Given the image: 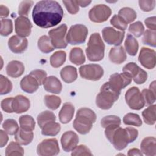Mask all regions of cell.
Returning <instances> with one entry per match:
<instances>
[{
  "instance_id": "cell-1",
  "label": "cell",
  "mask_w": 156,
  "mask_h": 156,
  "mask_svg": "<svg viewBox=\"0 0 156 156\" xmlns=\"http://www.w3.org/2000/svg\"><path fill=\"white\" fill-rule=\"evenodd\" d=\"M63 16V10L55 1H38L32 10L34 23L41 28H49L59 24Z\"/></svg>"
},
{
  "instance_id": "cell-2",
  "label": "cell",
  "mask_w": 156,
  "mask_h": 156,
  "mask_svg": "<svg viewBox=\"0 0 156 156\" xmlns=\"http://www.w3.org/2000/svg\"><path fill=\"white\" fill-rule=\"evenodd\" d=\"M105 129L106 138L118 151L124 149L129 143L133 142L138 135V130L133 127H127L123 129L119 126L114 125Z\"/></svg>"
},
{
  "instance_id": "cell-3",
  "label": "cell",
  "mask_w": 156,
  "mask_h": 156,
  "mask_svg": "<svg viewBox=\"0 0 156 156\" xmlns=\"http://www.w3.org/2000/svg\"><path fill=\"white\" fill-rule=\"evenodd\" d=\"M96 120V115L91 109L85 107L81 108L77 112L73 126L77 132L85 135L91 130L93 124L95 122Z\"/></svg>"
},
{
  "instance_id": "cell-4",
  "label": "cell",
  "mask_w": 156,
  "mask_h": 156,
  "mask_svg": "<svg viewBox=\"0 0 156 156\" xmlns=\"http://www.w3.org/2000/svg\"><path fill=\"white\" fill-rule=\"evenodd\" d=\"M120 93L113 89L108 82H105L102 85L100 93L96 96V105L102 110L110 109L118 99Z\"/></svg>"
},
{
  "instance_id": "cell-5",
  "label": "cell",
  "mask_w": 156,
  "mask_h": 156,
  "mask_svg": "<svg viewBox=\"0 0 156 156\" xmlns=\"http://www.w3.org/2000/svg\"><path fill=\"white\" fill-rule=\"evenodd\" d=\"M105 45L99 33L91 35L85 52L88 59L92 62L101 60L104 57Z\"/></svg>"
},
{
  "instance_id": "cell-6",
  "label": "cell",
  "mask_w": 156,
  "mask_h": 156,
  "mask_svg": "<svg viewBox=\"0 0 156 156\" xmlns=\"http://www.w3.org/2000/svg\"><path fill=\"white\" fill-rule=\"evenodd\" d=\"M88 29L83 24H75L71 26L66 37V41L71 45L83 43L88 35Z\"/></svg>"
},
{
  "instance_id": "cell-7",
  "label": "cell",
  "mask_w": 156,
  "mask_h": 156,
  "mask_svg": "<svg viewBox=\"0 0 156 156\" xmlns=\"http://www.w3.org/2000/svg\"><path fill=\"white\" fill-rule=\"evenodd\" d=\"M125 100L128 106L133 110H139L145 105L143 95L136 87L128 89L125 94Z\"/></svg>"
},
{
  "instance_id": "cell-8",
  "label": "cell",
  "mask_w": 156,
  "mask_h": 156,
  "mask_svg": "<svg viewBox=\"0 0 156 156\" xmlns=\"http://www.w3.org/2000/svg\"><path fill=\"white\" fill-rule=\"evenodd\" d=\"M66 31L67 26L65 24H63L48 32L51 43L55 48L63 49L67 46V42L65 40Z\"/></svg>"
},
{
  "instance_id": "cell-9",
  "label": "cell",
  "mask_w": 156,
  "mask_h": 156,
  "mask_svg": "<svg viewBox=\"0 0 156 156\" xmlns=\"http://www.w3.org/2000/svg\"><path fill=\"white\" fill-rule=\"evenodd\" d=\"M122 73L133 79V81L137 84L144 83L147 79V73L134 62H130L126 64L123 67Z\"/></svg>"
},
{
  "instance_id": "cell-10",
  "label": "cell",
  "mask_w": 156,
  "mask_h": 156,
  "mask_svg": "<svg viewBox=\"0 0 156 156\" xmlns=\"http://www.w3.org/2000/svg\"><path fill=\"white\" fill-rule=\"evenodd\" d=\"M79 71L82 78L93 81L101 79L104 75L102 67L98 64H88L81 66Z\"/></svg>"
},
{
  "instance_id": "cell-11",
  "label": "cell",
  "mask_w": 156,
  "mask_h": 156,
  "mask_svg": "<svg viewBox=\"0 0 156 156\" xmlns=\"http://www.w3.org/2000/svg\"><path fill=\"white\" fill-rule=\"evenodd\" d=\"M38 155L40 156H53L60 152L59 146L57 139L49 138L43 140L37 147Z\"/></svg>"
},
{
  "instance_id": "cell-12",
  "label": "cell",
  "mask_w": 156,
  "mask_h": 156,
  "mask_svg": "<svg viewBox=\"0 0 156 156\" xmlns=\"http://www.w3.org/2000/svg\"><path fill=\"white\" fill-rule=\"evenodd\" d=\"M111 14L112 10L108 6L105 4H98L90 9L88 16L91 21L101 23L106 21Z\"/></svg>"
},
{
  "instance_id": "cell-13",
  "label": "cell",
  "mask_w": 156,
  "mask_h": 156,
  "mask_svg": "<svg viewBox=\"0 0 156 156\" xmlns=\"http://www.w3.org/2000/svg\"><path fill=\"white\" fill-rule=\"evenodd\" d=\"M102 37L104 41L110 45H120L124 37V31H118L112 27H104L102 30Z\"/></svg>"
},
{
  "instance_id": "cell-14",
  "label": "cell",
  "mask_w": 156,
  "mask_h": 156,
  "mask_svg": "<svg viewBox=\"0 0 156 156\" xmlns=\"http://www.w3.org/2000/svg\"><path fill=\"white\" fill-rule=\"evenodd\" d=\"M155 54L154 50L143 47L139 54L138 61L143 67L149 69H153L156 63Z\"/></svg>"
},
{
  "instance_id": "cell-15",
  "label": "cell",
  "mask_w": 156,
  "mask_h": 156,
  "mask_svg": "<svg viewBox=\"0 0 156 156\" xmlns=\"http://www.w3.org/2000/svg\"><path fill=\"white\" fill-rule=\"evenodd\" d=\"M132 81V78L126 74L114 73L112 74L108 82L110 87L115 90L121 92V90L129 85Z\"/></svg>"
},
{
  "instance_id": "cell-16",
  "label": "cell",
  "mask_w": 156,
  "mask_h": 156,
  "mask_svg": "<svg viewBox=\"0 0 156 156\" xmlns=\"http://www.w3.org/2000/svg\"><path fill=\"white\" fill-rule=\"evenodd\" d=\"M32 27V23L27 17L20 16L15 21V32L17 35L25 38L30 35Z\"/></svg>"
},
{
  "instance_id": "cell-17",
  "label": "cell",
  "mask_w": 156,
  "mask_h": 156,
  "mask_svg": "<svg viewBox=\"0 0 156 156\" xmlns=\"http://www.w3.org/2000/svg\"><path fill=\"white\" fill-rule=\"evenodd\" d=\"M79 143V136L73 131L65 132L61 137L62 149L65 152L72 151Z\"/></svg>"
},
{
  "instance_id": "cell-18",
  "label": "cell",
  "mask_w": 156,
  "mask_h": 156,
  "mask_svg": "<svg viewBox=\"0 0 156 156\" xmlns=\"http://www.w3.org/2000/svg\"><path fill=\"white\" fill-rule=\"evenodd\" d=\"M8 46L12 52L15 54L23 53L27 49L28 40L26 38L18 35H13L8 41Z\"/></svg>"
},
{
  "instance_id": "cell-19",
  "label": "cell",
  "mask_w": 156,
  "mask_h": 156,
  "mask_svg": "<svg viewBox=\"0 0 156 156\" xmlns=\"http://www.w3.org/2000/svg\"><path fill=\"white\" fill-rule=\"evenodd\" d=\"M30 106L29 99L23 95H17L13 98V110L16 113H22L27 111Z\"/></svg>"
},
{
  "instance_id": "cell-20",
  "label": "cell",
  "mask_w": 156,
  "mask_h": 156,
  "mask_svg": "<svg viewBox=\"0 0 156 156\" xmlns=\"http://www.w3.org/2000/svg\"><path fill=\"white\" fill-rule=\"evenodd\" d=\"M141 151L147 156H155L156 155V139L154 136L144 138L140 145Z\"/></svg>"
},
{
  "instance_id": "cell-21",
  "label": "cell",
  "mask_w": 156,
  "mask_h": 156,
  "mask_svg": "<svg viewBox=\"0 0 156 156\" xmlns=\"http://www.w3.org/2000/svg\"><path fill=\"white\" fill-rule=\"evenodd\" d=\"M43 87L46 91L54 94H59L62 90V83L58 78L53 76L46 77L43 83Z\"/></svg>"
},
{
  "instance_id": "cell-22",
  "label": "cell",
  "mask_w": 156,
  "mask_h": 156,
  "mask_svg": "<svg viewBox=\"0 0 156 156\" xmlns=\"http://www.w3.org/2000/svg\"><path fill=\"white\" fill-rule=\"evenodd\" d=\"M25 68L23 63L18 60L10 62L6 66V73L7 75L13 78L21 76L24 72Z\"/></svg>"
},
{
  "instance_id": "cell-23",
  "label": "cell",
  "mask_w": 156,
  "mask_h": 156,
  "mask_svg": "<svg viewBox=\"0 0 156 156\" xmlns=\"http://www.w3.org/2000/svg\"><path fill=\"white\" fill-rule=\"evenodd\" d=\"M20 87L24 92L33 93L38 90L39 84L37 80L29 74L21 79L20 82Z\"/></svg>"
},
{
  "instance_id": "cell-24",
  "label": "cell",
  "mask_w": 156,
  "mask_h": 156,
  "mask_svg": "<svg viewBox=\"0 0 156 156\" xmlns=\"http://www.w3.org/2000/svg\"><path fill=\"white\" fill-rule=\"evenodd\" d=\"M74 107L71 102L63 104L59 113V120L62 124H67L71 121L74 113Z\"/></svg>"
},
{
  "instance_id": "cell-25",
  "label": "cell",
  "mask_w": 156,
  "mask_h": 156,
  "mask_svg": "<svg viewBox=\"0 0 156 156\" xmlns=\"http://www.w3.org/2000/svg\"><path fill=\"white\" fill-rule=\"evenodd\" d=\"M108 57L112 62L115 64H121L126 60L127 55L123 47L118 46L111 48Z\"/></svg>"
},
{
  "instance_id": "cell-26",
  "label": "cell",
  "mask_w": 156,
  "mask_h": 156,
  "mask_svg": "<svg viewBox=\"0 0 156 156\" xmlns=\"http://www.w3.org/2000/svg\"><path fill=\"white\" fill-rule=\"evenodd\" d=\"M60 76L62 79L66 83L73 82L77 78V69L73 66H66L61 69Z\"/></svg>"
},
{
  "instance_id": "cell-27",
  "label": "cell",
  "mask_w": 156,
  "mask_h": 156,
  "mask_svg": "<svg viewBox=\"0 0 156 156\" xmlns=\"http://www.w3.org/2000/svg\"><path fill=\"white\" fill-rule=\"evenodd\" d=\"M34 138L32 131L25 130L21 128L19 129L15 135V139L16 142L21 145H27L30 143Z\"/></svg>"
},
{
  "instance_id": "cell-28",
  "label": "cell",
  "mask_w": 156,
  "mask_h": 156,
  "mask_svg": "<svg viewBox=\"0 0 156 156\" xmlns=\"http://www.w3.org/2000/svg\"><path fill=\"white\" fill-rule=\"evenodd\" d=\"M124 46L126 52L132 56L137 54L138 50V42L132 35L128 34L124 42Z\"/></svg>"
},
{
  "instance_id": "cell-29",
  "label": "cell",
  "mask_w": 156,
  "mask_h": 156,
  "mask_svg": "<svg viewBox=\"0 0 156 156\" xmlns=\"http://www.w3.org/2000/svg\"><path fill=\"white\" fill-rule=\"evenodd\" d=\"M141 94L145 104L147 105H152L155 101V81L151 83L149 89H143Z\"/></svg>"
},
{
  "instance_id": "cell-30",
  "label": "cell",
  "mask_w": 156,
  "mask_h": 156,
  "mask_svg": "<svg viewBox=\"0 0 156 156\" xmlns=\"http://www.w3.org/2000/svg\"><path fill=\"white\" fill-rule=\"evenodd\" d=\"M60 124L51 121L45 124L41 128V134L45 136H55L60 131Z\"/></svg>"
},
{
  "instance_id": "cell-31",
  "label": "cell",
  "mask_w": 156,
  "mask_h": 156,
  "mask_svg": "<svg viewBox=\"0 0 156 156\" xmlns=\"http://www.w3.org/2000/svg\"><path fill=\"white\" fill-rule=\"evenodd\" d=\"M69 60L76 65L83 64L85 62V57L82 49L80 48L71 49L69 54Z\"/></svg>"
},
{
  "instance_id": "cell-32",
  "label": "cell",
  "mask_w": 156,
  "mask_h": 156,
  "mask_svg": "<svg viewBox=\"0 0 156 156\" xmlns=\"http://www.w3.org/2000/svg\"><path fill=\"white\" fill-rule=\"evenodd\" d=\"M38 48L43 53L48 54L55 49L51 40L47 35H43L38 40Z\"/></svg>"
},
{
  "instance_id": "cell-33",
  "label": "cell",
  "mask_w": 156,
  "mask_h": 156,
  "mask_svg": "<svg viewBox=\"0 0 156 156\" xmlns=\"http://www.w3.org/2000/svg\"><path fill=\"white\" fill-rule=\"evenodd\" d=\"M155 104L151 105L142 112L144 122L148 125H153L155 122Z\"/></svg>"
},
{
  "instance_id": "cell-34",
  "label": "cell",
  "mask_w": 156,
  "mask_h": 156,
  "mask_svg": "<svg viewBox=\"0 0 156 156\" xmlns=\"http://www.w3.org/2000/svg\"><path fill=\"white\" fill-rule=\"evenodd\" d=\"M66 57V52L63 51H58L50 57V63L54 68L61 66L65 62Z\"/></svg>"
},
{
  "instance_id": "cell-35",
  "label": "cell",
  "mask_w": 156,
  "mask_h": 156,
  "mask_svg": "<svg viewBox=\"0 0 156 156\" xmlns=\"http://www.w3.org/2000/svg\"><path fill=\"white\" fill-rule=\"evenodd\" d=\"M118 15L127 24L135 21L137 17L136 12L130 7H123L118 12Z\"/></svg>"
},
{
  "instance_id": "cell-36",
  "label": "cell",
  "mask_w": 156,
  "mask_h": 156,
  "mask_svg": "<svg viewBox=\"0 0 156 156\" xmlns=\"http://www.w3.org/2000/svg\"><path fill=\"white\" fill-rule=\"evenodd\" d=\"M24 155V149L18 142H10L5 149L6 156H22Z\"/></svg>"
},
{
  "instance_id": "cell-37",
  "label": "cell",
  "mask_w": 156,
  "mask_h": 156,
  "mask_svg": "<svg viewBox=\"0 0 156 156\" xmlns=\"http://www.w3.org/2000/svg\"><path fill=\"white\" fill-rule=\"evenodd\" d=\"M20 128L27 130L32 131L35 129V122L34 119L30 115H22L19 118Z\"/></svg>"
},
{
  "instance_id": "cell-38",
  "label": "cell",
  "mask_w": 156,
  "mask_h": 156,
  "mask_svg": "<svg viewBox=\"0 0 156 156\" xmlns=\"http://www.w3.org/2000/svg\"><path fill=\"white\" fill-rule=\"evenodd\" d=\"M55 119L56 117L55 114L53 112L48 110L40 113L37 116L38 124L41 129L45 124L51 121H55Z\"/></svg>"
},
{
  "instance_id": "cell-39",
  "label": "cell",
  "mask_w": 156,
  "mask_h": 156,
  "mask_svg": "<svg viewBox=\"0 0 156 156\" xmlns=\"http://www.w3.org/2000/svg\"><path fill=\"white\" fill-rule=\"evenodd\" d=\"M123 122L126 125L140 127L142 125V121L140 116L136 113H129L124 115Z\"/></svg>"
},
{
  "instance_id": "cell-40",
  "label": "cell",
  "mask_w": 156,
  "mask_h": 156,
  "mask_svg": "<svg viewBox=\"0 0 156 156\" xmlns=\"http://www.w3.org/2000/svg\"><path fill=\"white\" fill-rule=\"evenodd\" d=\"M2 128L7 134L10 135H15L19 130L18 123L13 119H7L5 120L2 124Z\"/></svg>"
},
{
  "instance_id": "cell-41",
  "label": "cell",
  "mask_w": 156,
  "mask_h": 156,
  "mask_svg": "<svg viewBox=\"0 0 156 156\" xmlns=\"http://www.w3.org/2000/svg\"><path fill=\"white\" fill-rule=\"evenodd\" d=\"M44 101L46 106L52 110L57 109L61 104V99L54 95H46Z\"/></svg>"
},
{
  "instance_id": "cell-42",
  "label": "cell",
  "mask_w": 156,
  "mask_h": 156,
  "mask_svg": "<svg viewBox=\"0 0 156 156\" xmlns=\"http://www.w3.org/2000/svg\"><path fill=\"white\" fill-rule=\"evenodd\" d=\"M142 41L144 44H146L152 47L156 46V32L155 30H146L143 34Z\"/></svg>"
},
{
  "instance_id": "cell-43",
  "label": "cell",
  "mask_w": 156,
  "mask_h": 156,
  "mask_svg": "<svg viewBox=\"0 0 156 156\" xmlns=\"http://www.w3.org/2000/svg\"><path fill=\"white\" fill-rule=\"evenodd\" d=\"M121 122V121L119 117L116 115H108L102 118L101 124L103 128H106L107 127L114 125L120 126Z\"/></svg>"
},
{
  "instance_id": "cell-44",
  "label": "cell",
  "mask_w": 156,
  "mask_h": 156,
  "mask_svg": "<svg viewBox=\"0 0 156 156\" xmlns=\"http://www.w3.org/2000/svg\"><path fill=\"white\" fill-rule=\"evenodd\" d=\"M13 31L12 21L10 19H2L1 20L0 34L2 36H8Z\"/></svg>"
},
{
  "instance_id": "cell-45",
  "label": "cell",
  "mask_w": 156,
  "mask_h": 156,
  "mask_svg": "<svg viewBox=\"0 0 156 156\" xmlns=\"http://www.w3.org/2000/svg\"><path fill=\"white\" fill-rule=\"evenodd\" d=\"M12 90L11 81L3 75L0 76V94H5L10 93Z\"/></svg>"
},
{
  "instance_id": "cell-46",
  "label": "cell",
  "mask_w": 156,
  "mask_h": 156,
  "mask_svg": "<svg viewBox=\"0 0 156 156\" xmlns=\"http://www.w3.org/2000/svg\"><path fill=\"white\" fill-rule=\"evenodd\" d=\"M129 31L135 37H140L143 34L144 27L141 22L136 21L130 25L129 27Z\"/></svg>"
},
{
  "instance_id": "cell-47",
  "label": "cell",
  "mask_w": 156,
  "mask_h": 156,
  "mask_svg": "<svg viewBox=\"0 0 156 156\" xmlns=\"http://www.w3.org/2000/svg\"><path fill=\"white\" fill-rule=\"evenodd\" d=\"M110 23L118 29H119L121 31H124L127 27V23L122 20L118 15H115L112 19L110 20Z\"/></svg>"
},
{
  "instance_id": "cell-48",
  "label": "cell",
  "mask_w": 156,
  "mask_h": 156,
  "mask_svg": "<svg viewBox=\"0 0 156 156\" xmlns=\"http://www.w3.org/2000/svg\"><path fill=\"white\" fill-rule=\"evenodd\" d=\"M34 4L32 1H23L20 4L18 7V13L21 16L27 17L28 16L29 10Z\"/></svg>"
},
{
  "instance_id": "cell-49",
  "label": "cell",
  "mask_w": 156,
  "mask_h": 156,
  "mask_svg": "<svg viewBox=\"0 0 156 156\" xmlns=\"http://www.w3.org/2000/svg\"><path fill=\"white\" fill-rule=\"evenodd\" d=\"M93 154L91 151L85 145L76 146L74 149L72 151L71 155L73 156H82V155H90L91 156Z\"/></svg>"
},
{
  "instance_id": "cell-50",
  "label": "cell",
  "mask_w": 156,
  "mask_h": 156,
  "mask_svg": "<svg viewBox=\"0 0 156 156\" xmlns=\"http://www.w3.org/2000/svg\"><path fill=\"white\" fill-rule=\"evenodd\" d=\"M30 74L37 80L39 85H41L42 84H43L45 79L47 77L46 72L42 69L33 70L30 73Z\"/></svg>"
},
{
  "instance_id": "cell-51",
  "label": "cell",
  "mask_w": 156,
  "mask_h": 156,
  "mask_svg": "<svg viewBox=\"0 0 156 156\" xmlns=\"http://www.w3.org/2000/svg\"><path fill=\"white\" fill-rule=\"evenodd\" d=\"M63 3L69 13L74 15L79 12V5L76 1H63Z\"/></svg>"
},
{
  "instance_id": "cell-52",
  "label": "cell",
  "mask_w": 156,
  "mask_h": 156,
  "mask_svg": "<svg viewBox=\"0 0 156 156\" xmlns=\"http://www.w3.org/2000/svg\"><path fill=\"white\" fill-rule=\"evenodd\" d=\"M13 98H7L4 99L1 103V107L3 111L7 113H13Z\"/></svg>"
},
{
  "instance_id": "cell-53",
  "label": "cell",
  "mask_w": 156,
  "mask_h": 156,
  "mask_svg": "<svg viewBox=\"0 0 156 156\" xmlns=\"http://www.w3.org/2000/svg\"><path fill=\"white\" fill-rule=\"evenodd\" d=\"M139 6L140 9L144 12H150L152 11L155 4V1H143L140 0L138 1Z\"/></svg>"
},
{
  "instance_id": "cell-54",
  "label": "cell",
  "mask_w": 156,
  "mask_h": 156,
  "mask_svg": "<svg viewBox=\"0 0 156 156\" xmlns=\"http://www.w3.org/2000/svg\"><path fill=\"white\" fill-rule=\"evenodd\" d=\"M144 23L146 26L151 30H156V24H155V16H151L146 18L144 20Z\"/></svg>"
},
{
  "instance_id": "cell-55",
  "label": "cell",
  "mask_w": 156,
  "mask_h": 156,
  "mask_svg": "<svg viewBox=\"0 0 156 156\" xmlns=\"http://www.w3.org/2000/svg\"><path fill=\"white\" fill-rule=\"evenodd\" d=\"M9 140V137L7 135V133L2 130H0V146L1 147H3L6 145Z\"/></svg>"
},
{
  "instance_id": "cell-56",
  "label": "cell",
  "mask_w": 156,
  "mask_h": 156,
  "mask_svg": "<svg viewBox=\"0 0 156 156\" xmlns=\"http://www.w3.org/2000/svg\"><path fill=\"white\" fill-rule=\"evenodd\" d=\"M9 9L4 5H0V16L1 18H5L9 16Z\"/></svg>"
},
{
  "instance_id": "cell-57",
  "label": "cell",
  "mask_w": 156,
  "mask_h": 156,
  "mask_svg": "<svg viewBox=\"0 0 156 156\" xmlns=\"http://www.w3.org/2000/svg\"><path fill=\"white\" fill-rule=\"evenodd\" d=\"M127 155L129 156H132V155H142L143 154H142L141 151H140L138 149L132 148V149H130L128 151Z\"/></svg>"
},
{
  "instance_id": "cell-58",
  "label": "cell",
  "mask_w": 156,
  "mask_h": 156,
  "mask_svg": "<svg viewBox=\"0 0 156 156\" xmlns=\"http://www.w3.org/2000/svg\"><path fill=\"white\" fill-rule=\"evenodd\" d=\"M76 1L79 6H80L82 7H85L91 2V1Z\"/></svg>"
}]
</instances>
